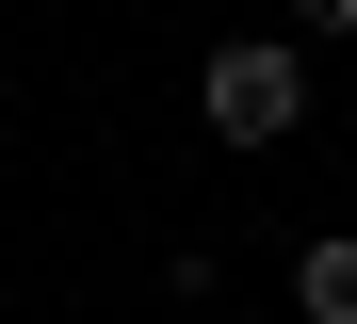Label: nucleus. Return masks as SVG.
<instances>
[{"label":"nucleus","instance_id":"f257e3e1","mask_svg":"<svg viewBox=\"0 0 357 324\" xmlns=\"http://www.w3.org/2000/svg\"><path fill=\"white\" fill-rule=\"evenodd\" d=\"M195 114L227 130V146H276V130L309 114V65H292V49H211V82H195Z\"/></svg>","mask_w":357,"mask_h":324},{"label":"nucleus","instance_id":"f03ea898","mask_svg":"<svg viewBox=\"0 0 357 324\" xmlns=\"http://www.w3.org/2000/svg\"><path fill=\"white\" fill-rule=\"evenodd\" d=\"M292 308H309V324H357V243H292Z\"/></svg>","mask_w":357,"mask_h":324},{"label":"nucleus","instance_id":"7ed1b4c3","mask_svg":"<svg viewBox=\"0 0 357 324\" xmlns=\"http://www.w3.org/2000/svg\"><path fill=\"white\" fill-rule=\"evenodd\" d=\"M292 33H357V0H292Z\"/></svg>","mask_w":357,"mask_h":324}]
</instances>
